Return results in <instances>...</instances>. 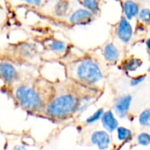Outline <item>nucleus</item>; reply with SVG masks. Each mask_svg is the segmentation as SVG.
<instances>
[{"mask_svg":"<svg viewBox=\"0 0 150 150\" xmlns=\"http://www.w3.org/2000/svg\"><path fill=\"white\" fill-rule=\"evenodd\" d=\"M71 73L76 80L85 85H95L104 78L99 65L91 59H83L75 62Z\"/></svg>","mask_w":150,"mask_h":150,"instance_id":"obj_1","label":"nucleus"},{"mask_svg":"<svg viewBox=\"0 0 150 150\" xmlns=\"http://www.w3.org/2000/svg\"><path fill=\"white\" fill-rule=\"evenodd\" d=\"M78 100L71 94H63L55 98L47 106V113L53 118H63L77 110Z\"/></svg>","mask_w":150,"mask_h":150,"instance_id":"obj_2","label":"nucleus"},{"mask_svg":"<svg viewBox=\"0 0 150 150\" xmlns=\"http://www.w3.org/2000/svg\"><path fill=\"white\" fill-rule=\"evenodd\" d=\"M15 97L20 105L29 111H37L42 105L39 93L28 86H20L15 91Z\"/></svg>","mask_w":150,"mask_h":150,"instance_id":"obj_3","label":"nucleus"},{"mask_svg":"<svg viewBox=\"0 0 150 150\" xmlns=\"http://www.w3.org/2000/svg\"><path fill=\"white\" fill-rule=\"evenodd\" d=\"M117 35L124 43H128L133 37V27L128 19L122 17L117 26Z\"/></svg>","mask_w":150,"mask_h":150,"instance_id":"obj_4","label":"nucleus"},{"mask_svg":"<svg viewBox=\"0 0 150 150\" xmlns=\"http://www.w3.org/2000/svg\"><path fill=\"white\" fill-rule=\"evenodd\" d=\"M93 13L87 9H78L69 17V22L74 25H87L93 20Z\"/></svg>","mask_w":150,"mask_h":150,"instance_id":"obj_5","label":"nucleus"},{"mask_svg":"<svg viewBox=\"0 0 150 150\" xmlns=\"http://www.w3.org/2000/svg\"><path fill=\"white\" fill-rule=\"evenodd\" d=\"M91 141L93 145H96L99 150H106L111 144V137L108 132L96 131L92 133Z\"/></svg>","mask_w":150,"mask_h":150,"instance_id":"obj_6","label":"nucleus"},{"mask_svg":"<svg viewBox=\"0 0 150 150\" xmlns=\"http://www.w3.org/2000/svg\"><path fill=\"white\" fill-rule=\"evenodd\" d=\"M131 104H132L131 95H125L116 99L114 103V109L120 118H125L127 115Z\"/></svg>","mask_w":150,"mask_h":150,"instance_id":"obj_7","label":"nucleus"},{"mask_svg":"<svg viewBox=\"0 0 150 150\" xmlns=\"http://www.w3.org/2000/svg\"><path fill=\"white\" fill-rule=\"evenodd\" d=\"M0 76L7 83H11L18 77L16 68L10 62H0Z\"/></svg>","mask_w":150,"mask_h":150,"instance_id":"obj_8","label":"nucleus"},{"mask_svg":"<svg viewBox=\"0 0 150 150\" xmlns=\"http://www.w3.org/2000/svg\"><path fill=\"white\" fill-rule=\"evenodd\" d=\"M101 121L104 128L107 132H114L119 127V122L112 111L104 112L101 117Z\"/></svg>","mask_w":150,"mask_h":150,"instance_id":"obj_9","label":"nucleus"},{"mask_svg":"<svg viewBox=\"0 0 150 150\" xmlns=\"http://www.w3.org/2000/svg\"><path fill=\"white\" fill-rule=\"evenodd\" d=\"M103 54L105 59L109 62H116L120 57V52L112 43H108L105 45Z\"/></svg>","mask_w":150,"mask_h":150,"instance_id":"obj_10","label":"nucleus"},{"mask_svg":"<svg viewBox=\"0 0 150 150\" xmlns=\"http://www.w3.org/2000/svg\"><path fill=\"white\" fill-rule=\"evenodd\" d=\"M124 13H125V18L127 19H132L134 18L136 15H138V12L140 11L139 4L135 3L133 0H127L124 4Z\"/></svg>","mask_w":150,"mask_h":150,"instance_id":"obj_11","label":"nucleus"},{"mask_svg":"<svg viewBox=\"0 0 150 150\" xmlns=\"http://www.w3.org/2000/svg\"><path fill=\"white\" fill-rule=\"evenodd\" d=\"M142 65V61L139 58L132 57L123 63V69L127 72H134Z\"/></svg>","mask_w":150,"mask_h":150,"instance_id":"obj_12","label":"nucleus"},{"mask_svg":"<svg viewBox=\"0 0 150 150\" xmlns=\"http://www.w3.org/2000/svg\"><path fill=\"white\" fill-rule=\"evenodd\" d=\"M69 9V3L68 0H59L54 6V13L57 16H64L68 13Z\"/></svg>","mask_w":150,"mask_h":150,"instance_id":"obj_13","label":"nucleus"},{"mask_svg":"<svg viewBox=\"0 0 150 150\" xmlns=\"http://www.w3.org/2000/svg\"><path fill=\"white\" fill-rule=\"evenodd\" d=\"M117 135L118 139L121 142L124 141H128L132 138V132L130 129L124 127H120L117 129Z\"/></svg>","mask_w":150,"mask_h":150,"instance_id":"obj_14","label":"nucleus"},{"mask_svg":"<svg viewBox=\"0 0 150 150\" xmlns=\"http://www.w3.org/2000/svg\"><path fill=\"white\" fill-rule=\"evenodd\" d=\"M48 47L51 51L55 53H63L66 49V45L62 40H53L49 43Z\"/></svg>","mask_w":150,"mask_h":150,"instance_id":"obj_15","label":"nucleus"},{"mask_svg":"<svg viewBox=\"0 0 150 150\" xmlns=\"http://www.w3.org/2000/svg\"><path fill=\"white\" fill-rule=\"evenodd\" d=\"M83 5L86 7L88 11L91 12L97 13L99 11V5H98V0H83Z\"/></svg>","mask_w":150,"mask_h":150,"instance_id":"obj_16","label":"nucleus"},{"mask_svg":"<svg viewBox=\"0 0 150 150\" xmlns=\"http://www.w3.org/2000/svg\"><path fill=\"white\" fill-rule=\"evenodd\" d=\"M139 122L143 127H149L150 125V110L146 109L139 116Z\"/></svg>","mask_w":150,"mask_h":150,"instance_id":"obj_17","label":"nucleus"},{"mask_svg":"<svg viewBox=\"0 0 150 150\" xmlns=\"http://www.w3.org/2000/svg\"><path fill=\"white\" fill-rule=\"evenodd\" d=\"M105 112L103 108L98 109V111H96L92 115H91L89 118L86 119V123L87 124H94L95 122H97L98 120H99L103 115V113Z\"/></svg>","mask_w":150,"mask_h":150,"instance_id":"obj_18","label":"nucleus"},{"mask_svg":"<svg viewBox=\"0 0 150 150\" xmlns=\"http://www.w3.org/2000/svg\"><path fill=\"white\" fill-rule=\"evenodd\" d=\"M137 142L141 146H149L150 143V135L147 133H142L137 137Z\"/></svg>","mask_w":150,"mask_h":150,"instance_id":"obj_19","label":"nucleus"},{"mask_svg":"<svg viewBox=\"0 0 150 150\" xmlns=\"http://www.w3.org/2000/svg\"><path fill=\"white\" fill-rule=\"evenodd\" d=\"M139 15V18L145 22V23H149V18H150V11L149 9L148 8H144L142 11H139L138 12Z\"/></svg>","mask_w":150,"mask_h":150,"instance_id":"obj_20","label":"nucleus"},{"mask_svg":"<svg viewBox=\"0 0 150 150\" xmlns=\"http://www.w3.org/2000/svg\"><path fill=\"white\" fill-rule=\"evenodd\" d=\"M145 79H146V75H142V76H135V77H134V78L131 79L130 84H131V86H133V87L138 86V85L141 84L142 82H144Z\"/></svg>","mask_w":150,"mask_h":150,"instance_id":"obj_21","label":"nucleus"},{"mask_svg":"<svg viewBox=\"0 0 150 150\" xmlns=\"http://www.w3.org/2000/svg\"><path fill=\"white\" fill-rule=\"evenodd\" d=\"M22 1L30 4H33V5H40L42 2V0H22Z\"/></svg>","mask_w":150,"mask_h":150,"instance_id":"obj_22","label":"nucleus"},{"mask_svg":"<svg viewBox=\"0 0 150 150\" xmlns=\"http://www.w3.org/2000/svg\"><path fill=\"white\" fill-rule=\"evenodd\" d=\"M14 150H27L24 146H16L14 148Z\"/></svg>","mask_w":150,"mask_h":150,"instance_id":"obj_23","label":"nucleus"},{"mask_svg":"<svg viewBox=\"0 0 150 150\" xmlns=\"http://www.w3.org/2000/svg\"><path fill=\"white\" fill-rule=\"evenodd\" d=\"M149 42H150V40L149 39H148V40H147V48H148V51H149Z\"/></svg>","mask_w":150,"mask_h":150,"instance_id":"obj_24","label":"nucleus"},{"mask_svg":"<svg viewBox=\"0 0 150 150\" xmlns=\"http://www.w3.org/2000/svg\"><path fill=\"white\" fill-rule=\"evenodd\" d=\"M115 1H120V0H115Z\"/></svg>","mask_w":150,"mask_h":150,"instance_id":"obj_25","label":"nucleus"}]
</instances>
